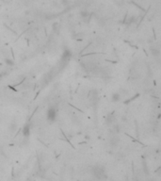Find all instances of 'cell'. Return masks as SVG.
Here are the masks:
<instances>
[{"instance_id": "cell-1", "label": "cell", "mask_w": 161, "mask_h": 181, "mask_svg": "<svg viewBox=\"0 0 161 181\" xmlns=\"http://www.w3.org/2000/svg\"><path fill=\"white\" fill-rule=\"evenodd\" d=\"M58 118V111L55 107H49L46 111V119L49 123H54Z\"/></svg>"}, {"instance_id": "cell-2", "label": "cell", "mask_w": 161, "mask_h": 181, "mask_svg": "<svg viewBox=\"0 0 161 181\" xmlns=\"http://www.w3.org/2000/svg\"><path fill=\"white\" fill-rule=\"evenodd\" d=\"M92 172H93L94 177H95L96 178L101 179V180H102V179H104V178L107 177L105 169H104L103 167L99 166V165H96V166H94V167L92 168Z\"/></svg>"}, {"instance_id": "cell-3", "label": "cell", "mask_w": 161, "mask_h": 181, "mask_svg": "<svg viewBox=\"0 0 161 181\" xmlns=\"http://www.w3.org/2000/svg\"><path fill=\"white\" fill-rule=\"evenodd\" d=\"M22 133H23L24 137H28L30 135V125H26L23 127V130H22Z\"/></svg>"}, {"instance_id": "cell-4", "label": "cell", "mask_w": 161, "mask_h": 181, "mask_svg": "<svg viewBox=\"0 0 161 181\" xmlns=\"http://www.w3.org/2000/svg\"><path fill=\"white\" fill-rule=\"evenodd\" d=\"M71 56V52L69 51V50H66L64 53H63V55H62V57L63 58H69V57Z\"/></svg>"}, {"instance_id": "cell-5", "label": "cell", "mask_w": 161, "mask_h": 181, "mask_svg": "<svg viewBox=\"0 0 161 181\" xmlns=\"http://www.w3.org/2000/svg\"><path fill=\"white\" fill-rule=\"evenodd\" d=\"M119 99H120L119 94H113V96H112V100H113V101H118Z\"/></svg>"}, {"instance_id": "cell-6", "label": "cell", "mask_w": 161, "mask_h": 181, "mask_svg": "<svg viewBox=\"0 0 161 181\" xmlns=\"http://www.w3.org/2000/svg\"><path fill=\"white\" fill-rule=\"evenodd\" d=\"M5 61H6V63H8L9 65H12V64H13V61H12V59H5Z\"/></svg>"}]
</instances>
